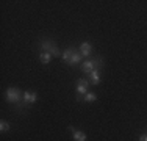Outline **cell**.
I'll use <instances>...</instances> for the list:
<instances>
[{
	"mask_svg": "<svg viewBox=\"0 0 147 141\" xmlns=\"http://www.w3.org/2000/svg\"><path fill=\"white\" fill-rule=\"evenodd\" d=\"M78 52H80V54H82L83 56H89L91 52H92V45H91L88 41H85V42H82V44H80Z\"/></svg>",
	"mask_w": 147,
	"mask_h": 141,
	"instance_id": "cell-6",
	"label": "cell"
},
{
	"mask_svg": "<svg viewBox=\"0 0 147 141\" xmlns=\"http://www.w3.org/2000/svg\"><path fill=\"white\" fill-rule=\"evenodd\" d=\"M67 129H69V132H71V133H74V132H75V129H74V127H72V125H69V127H67Z\"/></svg>",
	"mask_w": 147,
	"mask_h": 141,
	"instance_id": "cell-15",
	"label": "cell"
},
{
	"mask_svg": "<svg viewBox=\"0 0 147 141\" xmlns=\"http://www.w3.org/2000/svg\"><path fill=\"white\" fill-rule=\"evenodd\" d=\"M72 138H74V141H86L88 136H86V133L82 132V130H75V132L72 133Z\"/></svg>",
	"mask_w": 147,
	"mask_h": 141,
	"instance_id": "cell-9",
	"label": "cell"
},
{
	"mask_svg": "<svg viewBox=\"0 0 147 141\" xmlns=\"http://www.w3.org/2000/svg\"><path fill=\"white\" fill-rule=\"evenodd\" d=\"M74 50L75 49H72V47H69V49H66L64 52H63V55H61V58H63V61L67 64L69 61H71V58H72V54H74Z\"/></svg>",
	"mask_w": 147,
	"mask_h": 141,
	"instance_id": "cell-10",
	"label": "cell"
},
{
	"mask_svg": "<svg viewBox=\"0 0 147 141\" xmlns=\"http://www.w3.org/2000/svg\"><path fill=\"white\" fill-rule=\"evenodd\" d=\"M89 83L86 79H78L77 80V94H80V96H85L86 93H88V88H89Z\"/></svg>",
	"mask_w": 147,
	"mask_h": 141,
	"instance_id": "cell-4",
	"label": "cell"
},
{
	"mask_svg": "<svg viewBox=\"0 0 147 141\" xmlns=\"http://www.w3.org/2000/svg\"><path fill=\"white\" fill-rule=\"evenodd\" d=\"M38 100V93L36 91H24V104L31 105Z\"/></svg>",
	"mask_w": 147,
	"mask_h": 141,
	"instance_id": "cell-5",
	"label": "cell"
},
{
	"mask_svg": "<svg viewBox=\"0 0 147 141\" xmlns=\"http://www.w3.org/2000/svg\"><path fill=\"white\" fill-rule=\"evenodd\" d=\"M52 58H53V56L49 54V52H41L39 54V61L42 63V64H49V63L52 61Z\"/></svg>",
	"mask_w": 147,
	"mask_h": 141,
	"instance_id": "cell-11",
	"label": "cell"
},
{
	"mask_svg": "<svg viewBox=\"0 0 147 141\" xmlns=\"http://www.w3.org/2000/svg\"><path fill=\"white\" fill-rule=\"evenodd\" d=\"M89 77H91V85H99L100 82H102V79H100V70L99 69L92 70V72L89 74Z\"/></svg>",
	"mask_w": 147,
	"mask_h": 141,
	"instance_id": "cell-8",
	"label": "cell"
},
{
	"mask_svg": "<svg viewBox=\"0 0 147 141\" xmlns=\"http://www.w3.org/2000/svg\"><path fill=\"white\" fill-rule=\"evenodd\" d=\"M96 100H97V94L89 93V91L83 96V102H86V104H91V102H96Z\"/></svg>",
	"mask_w": 147,
	"mask_h": 141,
	"instance_id": "cell-12",
	"label": "cell"
},
{
	"mask_svg": "<svg viewBox=\"0 0 147 141\" xmlns=\"http://www.w3.org/2000/svg\"><path fill=\"white\" fill-rule=\"evenodd\" d=\"M9 130H11V124H9L8 121H5V119H2V121H0V132H9Z\"/></svg>",
	"mask_w": 147,
	"mask_h": 141,
	"instance_id": "cell-13",
	"label": "cell"
},
{
	"mask_svg": "<svg viewBox=\"0 0 147 141\" xmlns=\"http://www.w3.org/2000/svg\"><path fill=\"white\" fill-rule=\"evenodd\" d=\"M102 66H103V60H102V56H97V58H94V60H85V63H82V72L83 74H91L92 70H96V69H102Z\"/></svg>",
	"mask_w": 147,
	"mask_h": 141,
	"instance_id": "cell-1",
	"label": "cell"
},
{
	"mask_svg": "<svg viewBox=\"0 0 147 141\" xmlns=\"http://www.w3.org/2000/svg\"><path fill=\"white\" fill-rule=\"evenodd\" d=\"M139 138H141L142 141H147V133H144V135H141V136H139Z\"/></svg>",
	"mask_w": 147,
	"mask_h": 141,
	"instance_id": "cell-14",
	"label": "cell"
},
{
	"mask_svg": "<svg viewBox=\"0 0 147 141\" xmlns=\"http://www.w3.org/2000/svg\"><path fill=\"white\" fill-rule=\"evenodd\" d=\"M5 96H6V100L8 102H11V104H19L24 99V93L16 86H9L8 89H6Z\"/></svg>",
	"mask_w": 147,
	"mask_h": 141,
	"instance_id": "cell-3",
	"label": "cell"
},
{
	"mask_svg": "<svg viewBox=\"0 0 147 141\" xmlns=\"http://www.w3.org/2000/svg\"><path fill=\"white\" fill-rule=\"evenodd\" d=\"M39 47H41V52H49L52 56H55V58H58L59 55H63V52H59V49L57 47V44H55L52 39H41L39 41Z\"/></svg>",
	"mask_w": 147,
	"mask_h": 141,
	"instance_id": "cell-2",
	"label": "cell"
},
{
	"mask_svg": "<svg viewBox=\"0 0 147 141\" xmlns=\"http://www.w3.org/2000/svg\"><path fill=\"white\" fill-rule=\"evenodd\" d=\"M82 58H83V55L80 54L78 50H74V54H72V58H71V61L67 63L69 66H75V64H78L80 61H82Z\"/></svg>",
	"mask_w": 147,
	"mask_h": 141,
	"instance_id": "cell-7",
	"label": "cell"
}]
</instances>
